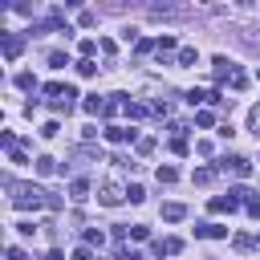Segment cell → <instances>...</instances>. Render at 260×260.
I'll return each mask as SVG.
<instances>
[{
	"instance_id": "cell-13",
	"label": "cell",
	"mask_w": 260,
	"mask_h": 260,
	"mask_svg": "<svg viewBox=\"0 0 260 260\" xmlns=\"http://www.w3.org/2000/svg\"><path fill=\"white\" fill-rule=\"evenodd\" d=\"M175 57H179V65H199V53H195L191 45H183V49H179Z\"/></svg>"
},
{
	"instance_id": "cell-2",
	"label": "cell",
	"mask_w": 260,
	"mask_h": 260,
	"mask_svg": "<svg viewBox=\"0 0 260 260\" xmlns=\"http://www.w3.org/2000/svg\"><path fill=\"white\" fill-rule=\"evenodd\" d=\"M106 142H114V146L134 142V146H138V130H130V126H106Z\"/></svg>"
},
{
	"instance_id": "cell-5",
	"label": "cell",
	"mask_w": 260,
	"mask_h": 260,
	"mask_svg": "<svg viewBox=\"0 0 260 260\" xmlns=\"http://www.w3.org/2000/svg\"><path fill=\"white\" fill-rule=\"evenodd\" d=\"M232 244H236L240 252H260V232H240Z\"/></svg>"
},
{
	"instance_id": "cell-15",
	"label": "cell",
	"mask_w": 260,
	"mask_h": 260,
	"mask_svg": "<svg viewBox=\"0 0 260 260\" xmlns=\"http://www.w3.org/2000/svg\"><path fill=\"white\" fill-rule=\"evenodd\" d=\"M85 244H89V248H102V244H106L102 228H85Z\"/></svg>"
},
{
	"instance_id": "cell-12",
	"label": "cell",
	"mask_w": 260,
	"mask_h": 260,
	"mask_svg": "<svg viewBox=\"0 0 260 260\" xmlns=\"http://www.w3.org/2000/svg\"><path fill=\"white\" fill-rule=\"evenodd\" d=\"M81 110H85V114H102V110H106V98H98V93H89V98L81 102Z\"/></svg>"
},
{
	"instance_id": "cell-9",
	"label": "cell",
	"mask_w": 260,
	"mask_h": 260,
	"mask_svg": "<svg viewBox=\"0 0 260 260\" xmlns=\"http://www.w3.org/2000/svg\"><path fill=\"white\" fill-rule=\"evenodd\" d=\"M236 207H240V203H236L232 195H215V199H211V211H215V215H223V211H236Z\"/></svg>"
},
{
	"instance_id": "cell-19",
	"label": "cell",
	"mask_w": 260,
	"mask_h": 260,
	"mask_svg": "<svg viewBox=\"0 0 260 260\" xmlns=\"http://www.w3.org/2000/svg\"><path fill=\"white\" fill-rule=\"evenodd\" d=\"M126 114H130V118H146V114H150V106H142V102H130V106H126Z\"/></svg>"
},
{
	"instance_id": "cell-33",
	"label": "cell",
	"mask_w": 260,
	"mask_h": 260,
	"mask_svg": "<svg viewBox=\"0 0 260 260\" xmlns=\"http://www.w3.org/2000/svg\"><path fill=\"white\" fill-rule=\"evenodd\" d=\"M57 130H61V126H57V122H45V126H41V138H53V134H57Z\"/></svg>"
},
{
	"instance_id": "cell-4",
	"label": "cell",
	"mask_w": 260,
	"mask_h": 260,
	"mask_svg": "<svg viewBox=\"0 0 260 260\" xmlns=\"http://www.w3.org/2000/svg\"><path fill=\"white\" fill-rule=\"evenodd\" d=\"M219 167H223V171H232V175H240V179H248V175H252V162H248V158H240V154L223 158Z\"/></svg>"
},
{
	"instance_id": "cell-8",
	"label": "cell",
	"mask_w": 260,
	"mask_h": 260,
	"mask_svg": "<svg viewBox=\"0 0 260 260\" xmlns=\"http://www.w3.org/2000/svg\"><path fill=\"white\" fill-rule=\"evenodd\" d=\"M69 199H73V203H85V199H89V183H85V179H73V183H69Z\"/></svg>"
},
{
	"instance_id": "cell-14",
	"label": "cell",
	"mask_w": 260,
	"mask_h": 260,
	"mask_svg": "<svg viewBox=\"0 0 260 260\" xmlns=\"http://www.w3.org/2000/svg\"><path fill=\"white\" fill-rule=\"evenodd\" d=\"M53 171H57V158L41 154V158H37V175H53Z\"/></svg>"
},
{
	"instance_id": "cell-24",
	"label": "cell",
	"mask_w": 260,
	"mask_h": 260,
	"mask_svg": "<svg viewBox=\"0 0 260 260\" xmlns=\"http://www.w3.org/2000/svg\"><path fill=\"white\" fill-rule=\"evenodd\" d=\"M228 195H232V199H236V203H248V199H252V191H248V187H232V191H228Z\"/></svg>"
},
{
	"instance_id": "cell-16",
	"label": "cell",
	"mask_w": 260,
	"mask_h": 260,
	"mask_svg": "<svg viewBox=\"0 0 260 260\" xmlns=\"http://www.w3.org/2000/svg\"><path fill=\"white\" fill-rule=\"evenodd\" d=\"M12 81H16V89H37V77L32 73H16Z\"/></svg>"
},
{
	"instance_id": "cell-31",
	"label": "cell",
	"mask_w": 260,
	"mask_h": 260,
	"mask_svg": "<svg viewBox=\"0 0 260 260\" xmlns=\"http://www.w3.org/2000/svg\"><path fill=\"white\" fill-rule=\"evenodd\" d=\"M244 85H248V77H244V73L236 69V73H232V89H244Z\"/></svg>"
},
{
	"instance_id": "cell-29",
	"label": "cell",
	"mask_w": 260,
	"mask_h": 260,
	"mask_svg": "<svg viewBox=\"0 0 260 260\" xmlns=\"http://www.w3.org/2000/svg\"><path fill=\"white\" fill-rule=\"evenodd\" d=\"M244 211H248L252 219H260V199H248V203H244Z\"/></svg>"
},
{
	"instance_id": "cell-22",
	"label": "cell",
	"mask_w": 260,
	"mask_h": 260,
	"mask_svg": "<svg viewBox=\"0 0 260 260\" xmlns=\"http://www.w3.org/2000/svg\"><path fill=\"white\" fill-rule=\"evenodd\" d=\"M4 260H28V252H24L20 244H8V252H4Z\"/></svg>"
},
{
	"instance_id": "cell-6",
	"label": "cell",
	"mask_w": 260,
	"mask_h": 260,
	"mask_svg": "<svg viewBox=\"0 0 260 260\" xmlns=\"http://www.w3.org/2000/svg\"><path fill=\"white\" fill-rule=\"evenodd\" d=\"M195 236H203V240H228V228L223 223H199Z\"/></svg>"
},
{
	"instance_id": "cell-7",
	"label": "cell",
	"mask_w": 260,
	"mask_h": 260,
	"mask_svg": "<svg viewBox=\"0 0 260 260\" xmlns=\"http://www.w3.org/2000/svg\"><path fill=\"white\" fill-rule=\"evenodd\" d=\"M175 252H183V240H175V236L154 240V256H175Z\"/></svg>"
},
{
	"instance_id": "cell-3",
	"label": "cell",
	"mask_w": 260,
	"mask_h": 260,
	"mask_svg": "<svg viewBox=\"0 0 260 260\" xmlns=\"http://www.w3.org/2000/svg\"><path fill=\"white\" fill-rule=\"evenodd\" d=\"M98 199H102L106 207H118V203L126 199V187H122V183H102V191H98Z\"/></svg>"
},
{
	"instance_id": "cell-1",
	"label": "cell",
	"mask_w": 260,
	"mask_h": 260,
	"mask_svg": "<svg viewBox=\"0 0 260 260\" xmlns=\"http://www.w3.org/2000/svg\"><path fill=\"white\" fill-rule=\"evenodd\" d=\"M0 49H4V61H16L24 53V37L20 32H0Z\"/></svg>"
},
{
	"instance_id": "cell-26",
	"label": "cell",
	"mask_w": 260,
	"mask_h": 260,
	"mask_svg": "<svg viewBox=\"0 0 260 260\" xmlns=\"http://www.w3.org/2000/svg\"><path fill=\"white\" fill-rule=\"evenodd\" d=\"M77 73H81V77H93L98 65H93V61H77Z\"/></svg>"
},
{
	"instance_id": "cell-11",
	"label": "cell",
	"mask_w": 260,
	"mask_h": 260,
	"mask_svg": "<svg viewBox=\"0 0 260 260\" xmlns=\"http://www.w3.org/2000/svg\"><path fill=\"white\" fill-rule=\"evenodd\" d=\"M211 65H215V77H219V81H223V77H232V73H236V65H232V61H228V57H215V61H211Z\"/></svg>"
},
{
	"instance_id": "cell-21",
	"label": "cell",
	"mask_w": 260,
	"mask_h": 260,
	"mask_svg": "<svg viewBox=\"0 0 260 260\" xmlns=\"http://www.w3.org/2000/svg\"><path fill=\"white\" fill-rule=\"evenodd\" d=\"M126 199H130V203H142V199H146V191H142L138 183H130V187H126Z\"/></svg>"
},
{
	"instance_id": "cell-10",
	"label": "cell",
	"mask_w": 260,
	"mask_h": 260,
	"mask_svg": "<svg viewBox=\"0 0 260 260\" xmlns=\"http://www.w3.org/2000/svg\"><path fill=\"white\" fill-rule=\"evenodd\" d=\"M183 215H187V207H183V203H162V219H167V223H179Z\"/></svg>"
},
{
	"instance_id": "cell-20",
	"label": "cell",
	"mask_w": 260,
	"mask_h": 260,
	"mask_svg": "<svg viewBox=\"0 0 260 260\" xmlns=\"http://www.w3.org/2000/svg\"><path fill=\"white\" fill-rule=\"evenodd\" d=\"M191 179H195V183H211V179H215V171H211V167H195V175H191Z\"/></svg>"
},
{
	"instance_id": "cell-23",
	"label": "cell",
	"mask_w": 260,
	"mask_h": 260,
	"mask_svg": "<svg viewBox=\"0 0 260 260\" xmlns=\"http://www.w3.org/2000/svg\"><path fill=\"white\" fill-rule=\"evenodd\" d=\"M175 179H179L175 167H158V183H175Z\"/></svg>"
},
{
	"instance_id": "cell-32",
	"label": "cell",
	"mask_w": 260,
	"mask_h": 260,
	"mask_svg": "<svg viewBox=\"0 0 260 260\" xmlns=\"http://www.w3.org/2000/svg\"><path fill=\"white\" fill-rule=\"evenodd\" d=\"M187 102H191V106H199V102H207V93H203V89H191V93H187Z\"/></svg>"
},
{
	"instance_id": "cell-30",
	"label": "cell",
	"mask_w": 260,
	"mask_h": 260,
	"mask_svg": "<svg viewBox=\"0 0 260 260\" xmlns=\"http://www.w3.org/2000/svg\"><path fill=\"white\" fill-rule=\"evenodd\" d=\"M73 260H93V252H89V244H81V248H73Z\"/></svg>"
},
{
	"instance_id": "cell-34",
	"label": "cell",
	"mask_w": 260,
	"mask_h": 260,
	"mask_svg": "<svg viewBox=\"0 0 260 260\" xmlns=\"http://www.w3.org/2000/svg\"><path fill=\"white\" fill-rule=\"evenodd\" d=\"M154 150V138H138V154H150Z\"/></svg>"
},
{
	"instance_id": "cell-17",
	"label": "cell",
	"mask_w": 260,
	"mask_h": 260,
	"mask_svg": "<svg viewBox=\"0 0 260 260\" xmlns=\"http://www.w3.org/2000/svg\"><path fill=\"white\" fill-rule=\"evenodd\" d=\"M248 126H252V134L260 138V102H256V106L248 110Z\"/></svg>"
},
{
	"instance_id": "cell-25",
	"label": "cell",
	"mask_w": 260,
	"mask_h": 260,
	"mask_svg": "<svg viewBox=\"0 0 260 260\" xmlns=\"http://www.w3.org/2000/svg\"><path fill=\"white\" fill-rule=\"evenodd\" d=\"M77 49H81V61H89V53H93V49H98V41H89V37H85V41H81V45H77Z\"/></svg>"
},
{
	"instance_id": "cell-18",
	"label": "cell",
	"mask_w": 260,
	"mask_h": 260,
	"mask_svg": "<svg viewBox=\"0 0 260 260\" xmlns=\"http://www.w3.org/2000/svg\"><path fill=\"white\" fill-rule=\"evenodd\" d=\"M49 65H53V69H65V65H69V57H65L61 49H53V53H49Z\"/></svg>"
},
{
	"instance_id": "cell-27",
	"label": "cell",
	"mask_w": 260,
	"mask_h": 260,
	"mask_svg": "<svg viewBox=\"0 0 260 260\" xmlns=\"http://www.w3.org/2000/svg\"><path fill=\"white\" fill-rule=\"evenodd\" d=\"M171 150H175V154H187L191 146H187V138H171Z\"/></svg>"
},
{
	"instance_id": "cell-28",
	"label": "cell",
	"mask_w": 260,
	"mask_h": 260,
	"mask_svg": "<svg viewBox=\"0 0 260 260\" xmlns=\"http://www.w3.org/2000/svg\"><path fill=\"white\" fill-rule=\"evenodd\" d=\"M130 236H134V240H146V236H150V228H146V223H134V228H130Z\"/></svg>"
}]
</instances>
